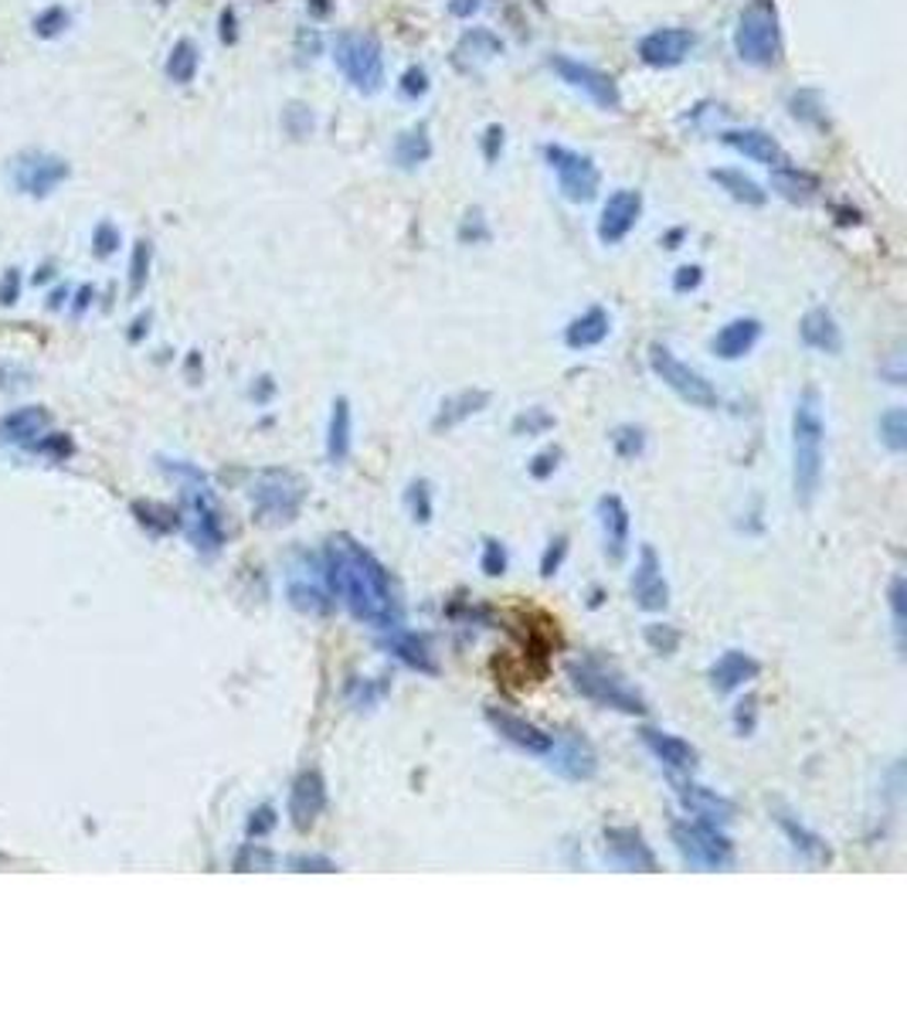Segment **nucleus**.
<instances>
[{"label":"nucleus","mask_w":907,"mask_h":1020,"mask_svg":"<svg viewBox=\"0 0 907 1020\" xmlns=\"http://www.w3.org/2000/svg\"><path fill=\"white\" fill-rule=\"evenodd\" d=\"M42 452H48V457H55V460H68L71 452H75V442H71V436H65V432H55V436H48L42 446H37Z\"/></svg>","instance_id":"54"},{"label":"nucleus","mask_w":907,"mask_h":1020,"mask_svg":"<svg viewBox=\"0 0 907 1020\" xmlns=\"http://www.w3.org/2000/svg\"><path fill=\"white\" fill-rule=\"evenodd\" d=\"M425 92H429V75H425V68H408L405 79H401V96L419 99V96H425Z\"/></svg>","instance_id":"52"},{"label":"nucleus","mask_w":907,"mask_h":1020,"mask_svg":"<svg viewBox=\"0 0 907 1020\" xmlns=\"http://www.w3.org/2000/svg\"><path fill=\"white\" fill-rule=\"evenodd\" d=\"M221 24H224V28H221V37H224V42H235V14H232V11H224V14H221Z\"/></svg>","instance_id":"59"},{"label":"nucleus","mask_w":907,"mask_h":1020,"mask_svg":"<svg viewBox=\"0 0 907 1020\" xmlns=\"http://www.w3.org/2000/svg\"><path fill=\"white\" fill-rule=\"evenodd\" d=\"M286 595H289V606L307 613V616H323L333 610V592L327 585V569H323V558H310V555H299L289 572H286Z\"/></svg>","instance_id":"11"},{"label":"nucleus","mask_w":907,"mask_h":1020,"mask_svg":"<svg viewBox=\"0 0 907 1020\" xmlns=\"http://www.w3.org/2000/svg\"><path fill=\"white\" fill-rule=\"evenodd\" d=\"M639 738L670 776H690L697 769V748L687 738H679L673 732H660V728H642Z\"/></svg>","instance_id":"22"},{"label":"nucleus","mask_w":907,"mask_h":1020,"mask_svg":"<svg viewBox=\"0 0 907 1020\" xmlns=\"http://www.w3.org/2000/svg\"><path fill=\"white\" fill-rule=\"evenodd\" d=\"M150 262H154V245H150L146 239H140L133 245V255H130V296L133 299L143 293V286L150 279Z\"/></svg>","instance_id":"40"},{"label":"nucleus","mask_w":907,"mask_h":1020,"mask_svg":"<svg viewBox=\"0 0 907 1020\" xmlns=\"http://www.w3.org/2000/svg\"><path fill=\"white\" fill-rule=\"evenodd\" d=\"M62 299H65V289H58V293H52V299H48V310H55V307H62Z\"/></svg>","instance_id":"63"},{"label":"nucleus","mask_w":907,"mask_h":1020,"mask_svg":"<svg viewBox=\"0 0 907 1020\" xmlns=\"http://www.w3.org/2000/svg\"><path fill=\"white\" fill-rule=\"evenodd\" d=\"M564 558H568V538L557 535V538L544 548V555H541V575H544V579H554V575L561 572Z\"/></svg>","instance_id":"50"},{"label":"nucleus","mask_w":907,"mask_h":1020,"mask_svg":"<svg viewBox=\"0 0 907 1020\" xmlns=\"http://www.w3.org/2000/svg\"><path fill=\"white\" fill-rule=\"evenodd\" d=\"M547 769L568 782H588L598 772V755L591 742L578 732H554L547 752L541 755Z\"/></svg>","instance_id":"12"},{"label":"nucleus","mask_w":907,"mask_h":1020,"mask_svg":"<svg viewBox=\"0 0 907 1020\" xmlns=\"http://www.w3.org/2000/svg\"><path fill=\"white\" fill-rule=\"evenodd\" d=\"M557 467H561V449H544V452H538L534 463H531V476L534 480H547V476H554Z\"/></svg>","instance_id":"53"},{"label":"nucleus","mask_w":907,"mask_h":1020,"mask_svg":"<svg viewBox=\"0 0 907 1020\" xmlns=\"http://www.w3.org/2000/svg\"><path fill=\"white\" fill-rule=\"evenodd\" d=\"M822 460H826V419L822 398L816 388H806L792 408V490L796 504L812 507L822 486Z\"/></svg>","instance_id":"2"},{"label":"nucleus","mask_w":907,"mask_h":1020,"mask_svg":"<svg viewBox=\"0 0 907 1020\" xmlns=\"http://www.w3.org/2000/svg\"><path fill=\"white\" fill-rule=\"evenodd\" d=\"M117 249H120V229H117L112 221H99L96 232H92V252H96V259H109Z\"/></svg>","instance_id":"49"},{"label":"nucleus","mask_w":907,"mask_h":1020,"mask_svg":"<svg viewBox=\"0 0 907 1020\" xmlns=\"http://www.w3.org/2000/svg\"><path fill=\"white\" fill-rule=\"evenodd\" d=\"M710 180L714 184H721L725 191L734 198V201H741V205H751V208H762L765 201H768V191H762V184L759 180H751L748 174H741V171H710Z\"/></svg>","instance_id":"34"},{"label":"nucleus","mask_w":907,"mask_h":1020,"mask_svg":"<svg viewBox=\"0 0 907 1020\" xmlns=\"http://www.w3.org/2000/svg\"><path fill=\"white\" fill-rule=\"evenodd\" d=\"M68 174L71 167L65 157L42 154V150H31V154H21L11 161V184L21 195H31V198H48L55 187L68 180Z\"/></svg>","instance_id":"13"},{"label":"nucleus","mask_w":907,"mask_h":1020,"mask_svg":"<svg viewBox=\"0 0 907 1020\" xmlns=\"http://www.w3.org/2000/svg\"><path fill=\"white\" fill-rule=\"evenodd\" d=\"M721 140H725L728 146H734L738 154L765 164L768 171H778V167L788 164V154L778 146V140H775L772 133H765V130H751V127H748V130H728Z\"/></svg>","instance_id":"27"},{"label":"nucleus","mask_w":907,"mask_h":1020,"mask_svg":"<svg viewBox=\"0 0 907 1020\" xmlns=\"http://www.w3.org/2000/svg\"><path fill=\"white\" fill-rule=\"evenodd\" d=\"M327 585L333 599L347 606L357 623H367L377 633L401 626V602L391 589L388 569L364 545L340 535L323 551Z\"/></svg>","instance_id":"1"},{"label":"nucleus","mask_w":907,"mask_h":1020,"mask_svg":"<svg viewBox=\"0 0 907 1020\" xmlns=\"http://www.w3.org/2000/svg\"><path fill=\"white\" fill-rule=\"evenodd\" d=\"M133 517L146 527L150 535H174L177 527H184L180 511H174L161 501H133Z\"/></svg>","instance_id":"35"},{"label":"nucleus","mask_w":907,"mask_h":1020,"mask_svg":"<svg viewBox=\"0 0 907 1020\" xmlns=\"http://www.w3.org/2000/svg\"><path fill=\"white\" fill-rule=\"evenodd\" d=\"M598 527H601V548H605V558L609 561H622L626 551H629V531H632V517L622 504V497L616 494H605L598 497Z\"/></svg>","instance_id":"21"},{"label":"nucleus","mask_w":907,"mask_h":1020,"mask_svg":"<svg viewBox=\"0 0 907 1020\" xmlns=\"http://www.w3.org/2000/svg\"><path fill=\"white\" fill-rule=\"evenodd\" d=\"M799 337H803L806 348H812V351H819V354H833V358H837V354L843 351V330H840L837 317L829 314L826 307H812V310L803 317Z\"/></svg>","instance_id":"28"},{"label":"nucleus","mask_w":907,"mask_h":1020,"mask_svg":"<svg viewBox=\"0 0 907 1020\" xmlns=\"http://www.w3.org/2000/svg\"><path fill=\"white\" fill-rule=\"evenodd\" d=\"M89 299H92V286H82L79 293H75V314H82L89 307Z\"/></svg>","instance_id":"61"},{"label":"nucleus","mask_w":907,"mask_h":1020,"mask_svg":"<svg viewBox=\"0 0 907 1020\" xmlns=\"http://www.w3.org/2000/svg\"><path fill=\"white\" fill-rule=\"evenodd\" d=\"M601 841H605V857H609L616 867H622V871L653 875L660 867L653 847L646 844V837H642L635 826H609L601 834Z\"/></svg>","instance_id":"16"},{"label":"nucleus","mask_w":907,"mask_h":1020,"mask_svg":"<svg viewBox=\"0 0 907 1020\" xmlns=\"http://www.w3.org/2000/svg\"><path fill=\"white\" fill-rule=\"evenodd\" d=\"M650 368H653V374L660 377V382H663L673 395L684 398L687 405L704 408V412H714L717 405H721V395H717V388L707 382V377H704L697 368H690V364L679 361L670 348L653 344V348H650Z\"/></svg>","instance_id":"8"},{"label":"nucleus","mask_w":907,"mask_h":1020,"mask_svg":"<svg viewBox=\"0 0 907 1020\" xmlns=\"http://www.w3.org/2000/svg\"><path fill=\"white\" fill-rule=\"evenodd\" d=\"M327 810V782L320 769H302L289 789V820L296 830H310Z\"/></svg>","instance_id":"20"},{"label":"nucleus","mask_w":907,"mask_h":1020,"mask_svg":"<svg viewBox=\"0 0 907 1020\" xmlns=\"http://www.w3.org/2000/svg\"><path fill=\"white\" fill-rule=\"evenodd\" d=\"M704 283V270L700 266H679L676 276H673V289L676 293H690Z\"/></svg>","instance_id":"55"},{"label":"nucleus","mask_w":907,"mask_h":1020,"mask_svg":"<svg viewBox=\"0 0 907 1020\" xmlns=\"http://www.w3.org/2000/svg\"><path fill=\"white\" fill-rule=\"evenodd\" d=\"M68 24H71L68 11H65V8H58V4H52V8H45L42 14H34L31 31H34L37 37H45V42H52V37H58V34H65V31H68Z\"/></svg>","instance_id":"43"},{"label":"nucleus","mask_w":907,"mask_h":1020,"mask_svg":"<svg viewBox=\"0 0 907 1020\" xmlns=\"http://www.w3.org/2000/svg\"><path fill=\"white\" fill-rule=\"evenodd\" d=\"M544 161H547V167L557 177L561 195L568 198L572 205H588L598 195L601 174H598V167H595V161L588 154H578V150L561 146V143H547L544 146Z\"/></svg>","instance_id":"10"},{"label":"nucleus","mask_w":907,"mask_h":1020,"mask_svg":"<svg viewBox=\"0 0 907 1020\" xmlns=\"http://www.w3.org/2000/svg\"><path fill=\"white\" fill-rule=\"evenodd\" d=\"M266 864H269V854L262 851V847H255V844H245V851L235 860L239 871H248V867H266Z\"/></svg>","instance_id":"58"},{"label":"nucleus","mask_w":907,"mask_h":1020,"mask_svg":"<svg viewBox=\"0 0 907 1020\" xmlns=\"http://www.w3.org/2000/svg\"><path fill=\"white\" fill-rule=\"evenodd\" d=\"M775 820H778V826H782L785 841L792 844V851H796L803 860H809V864H826L829 857H833V854H829V847H826V841L816 834V830H809V826L799 823L796 816L778 813Z\"/></svg>","instance_id":"31"},{"label":"nucleus","mask_w":907,"mask_h":1020,"mask_svg":"<svg viewBox=\"0 0 907 1020\" xmlns=\"http://www.w3.org/2000/svg\"><path fill=\"white\" fill-rule=\"evenodd\" d=\"M289 871H299V875H333L336 864L323 854H292L289 857Z\"/></svg>","instance_id":"48"},{"label":"nucleus","mask_w":907,"mask_h":1020,"mask_svg":"<svg viewBox=\"0 0 907 1020\" xmlns=\"http://www.w3.org/2000/svg\"><path fill=\"white\" fill-rule=\"evenodd\" d=\"M333 62L344 72V79L364 96H374L385 86V52L370 34L361 31L340 34L333 42Z\"/></svg>","instance_id":"7"},{"label":"nucleus","mask_w":907,"mask_h":1020,"mask_svg":"<svg viewBox=\"0 0 907 1020\" xmlns=\"http://www.w3.org/2000/svg\"><path fill=\"white\" fill-rule=\"evenodd\" d=\"M198 65H201L198 45H195V42H187V37H180V42H177V45L170 48V55H167V79H170V83H177V86L195 83Z\"/></svg>","instance_id":"37"},{"label":"nucleus","mask_w":907,"mask_h":1020,"mask_svg":"<svg viewBox=\"0 0 907 1020\" xmlns=\"http://www.w3.org/2000/svg\"><path fill=\"white\" fill-rule=\"evenodd\" d=\"M161 470L180 486L184 494V527H187V538L191 545L201 551V555H218L221 545H224V527H221V514H218V504H214V486L208 480V473L195 463L187 460H161Z\"/></svg>","instance_id":"3"},{"label":"nucleus","mask_w":907,"mask_h":1020,"mask_svg":"<svg viewBox=\"0 0 907 1020\" xmlns=\"http://www.w3.org/2000/svg\"><path fill=\"white\" fill-rule=\"evenodd\" d=\"M775 174V187L778 191L788 198V201H809L812 198V191H816V180L809 177V174H803V171H796V167H778V171H772Z\"/></svg>","instance_id":"39"},{"label":"nucleus","mask_w":907,"mask_h":1020,"mask_svg":"<svg viewBox=\"0 0 907 1020\" xmlns=\"http://www.w3.org/2000/svg\"><path fill=\"white\" fill-rule=\"evenodd\" d=\"M405 507H408L414 524H429L432 520V486H429V480H414L405 490Z\"/></svg>","instance_id":"41"},{"label":"nucleus","mask_w":907,"mask_h":1020,"mask_svg":"<svg viewBox=\"0 0 907 1020\" xmlns=\"http://www.w3.org/2000/svg\"><path fill=\"white\" fill-rule=\"evenodd\" d=\"M507 564H510V558H507L504 541L489 538V541L483 545V558H479V569H483V575L497 579V575H504V572H507Z\"/></svg>","instance_id":"47"},{"label":"nucleus","mask_w":907,"mask_h":1020,"mask_svg":"<svg viewBox=\"0 0 907 1020\" xmlns=\"http://www.w3.org/2000/svg\"><path fill=\"white\" fill-rule=\"evenodd\" d=\"M762 320H754V317H738V320H731V323H725L721 330L714 333V340H710V351L721 358V361H738V358H744V354H751L754 351V344L762 340Z\"/></svg>","instance_id":"24"},{"label":"nucleus","mask_w":907,"mask_h":1020,"mask_svg":"<svg viewBox=\"0 0 907 1020\" xmlns=\"http://www.w3.org/2000/svg\"><path fill=\"white\" fill-rule=\"evenodd\" d=\"M48 276H52V266H42V273H37V276H34V279H37V283H45V279H48Z\"/></svg>","instance_id":"64"},{"label":"nucleus","mask_w":907,"mask_h":1020,"mask_svg":"<svg viewBox=\"0 0 907 1020\" xmlns=\"http://www.w3.org/2000/svg\"><path fill=\"white\" fill-rule=\"evenodd\" d=\"M486 722L494 725V732L500 738H507L510 745L531 752V755H544L547 745H551V735L544 728H538L534 722H527V717L513 714V711H504V708H486Z\"/></svg>","instance_id":"23"},{"label":"nucleus","mask_w":907,"mask_h":1020,"mask_svg":"<svg viewBox=\"0 0 907 1020\" xmlns=\"http://www.w3.org/2000/svg\"><path fill=\"white\" fill-rule=\"evenodd\" d=\"M476 8H479V0H456V4H452V14H456V18H469Z\"/></svg>","instance_id":"60"},{"label":"nucleus","mask_w":907,"mask_h":1020,"mask_svg":"<svg viewBox=\"0 0 907 1020\" xmlns=\"http://www.w3.org/2000/svg\"><path fill=\"white\" fill-rule=\"evenodd\" d=\"M568 677H572V688L598 708H609V711H619V714H646L650 711L646 698H642L616 667L601 663L595 657L568 663Z\"/></svg>","instance_id":"4"},{"label":"nucleus","mask_w":907,"mask_h":1020,"mask_svg":"<svg viewBox=\"0 0 907 1020\" xmlns=\"http://www.w3.org/2000/svg\"><path fill=\"white\" fill-rule=\"evenodd\" d=\"M429 157H432V140H429V130H425V127H414V130H408V133L398 136V143H395V161H398V167L411 171V167L425 164Z\"/></svg>","instance_id":"36"},{"label":"nucleus","mask_w":907,"mask_h":1020,"mask_svg":"<svg viewBox=\"0 0 907 1020\" xmlns=\"http://www.w3.org/2000/svg\"><path fill=\"white\" fill-rule=\"evenodd\" d=\"M612 449H616V457L619 460H639L642 452H646V432H642L639 426H619L616 432H612Z\"/></svg>","instance_id":"42"},{"label":"nucleus","mask_w":907,"mask_h":1020,"mask_svg":"<svg viewBox=\"0 0 907 1020\" xmlns=\"http://www.w3.org/2000/svg\"><path fill=\"white\" fill-rule=\"evenodd\" d=\"M146 323H150V314H146V317H140V320L133 323V330H130V340H143V333H146Z\"/></svg>","instance_id":"62"},{"label":"nucleus","mask_w":907,"mask_h":1020,"mask_svg":"<svg viewBox=\"0 0 907 1020\" xmlns=\"http://www.w3.org/2000/svg\"><path fill=\"white\" fill-rule=\"evenodd\" d=\"M673 789H676V800L684 807V813L690 820H700V823H714V826H728L734 820V803L728 797H721L717 789H707L687 776H673Z\"/></svg>","instance_id":"15"},{"label":"nucleus","mask_w":907,"mask_h":1020,"mask_svg":"<svg viewBox=\"0 0 907 1020\" xmlns=\"http://www.w3.org/2000/svg\"><path fill=\"white\" fill-rule=\"evenodd\" d=\"M632 599L642 613H663L670 606V585H666V575H663V561L660 555L642 545L639 548V561H635V572H632Z\"/></svg>","instance_id":"17"},{"label":"nucleus","mask_w":907,"mask_h":1020,"mask_svg":"<svg viewBox=\"0 0 907 1020\" xmlns=\"http://www.w3.org/2000/svg\"><path fill=\"white\" fill-rule=\"evenodd\" d=\"M609 330H612V317L601 307H591L564 327V344L572 351H588V348H598L601 340L609 337Z\"/></svg>","instance_id":"30"},{"label":"nucleus","mask_w":907,"mask_h":1020,"mask_svg":"<svg viewBox=\"0 0 907 1020\" xmlns=\"http://www.w3.org/2000/svg\"><path fill=\"white\" fill-rule=\"evenodd\" d=\"M673 847L679 851L690 867H700V871H728L734 864V844L725 837L721 826L714 823H700V820H676L670 826Z\"/></svg>","instance_id":"6"},{"label":"nucleus","mask_w":907,"mask_h":1020,"mask_svg":"<svg viewBox=\"0 0 907 1020\" xmlns=\"http://www.w3.org/2000/svg\"><path fill=\"white\" fill-rule=\"evenodd\" d=\"M642 636H646V644H650L653 654H660V657H670V654H676V647H679V629L670 626V623H650Z\"/></svg>","instance_id":"46"},{"label":"nucleus","mask_w":907,"mask_h":1020,"mask_svg":"<svg viewBox=\"0 0 907 1020\" xmlns=\"http://www.w3.org/2000/svg\"><path fill=\"white\" fill-rule=\"evenodd\" d=\"M697 48V34L687 28H660L650 31L639 42V58L650 68H673L679 62H687V55Z\"/></svg>","instance_id":"18"},{"label":"nucleus","mask_w":907,"mask_h":1020,"mask_svg":"<svg viewBox=\"0 0 907 1020\" xmlns=\"http://www.w3.org/2000/svg\"><path fill=\"white\" fill-rule=\"evenodd\" d=\"M887 606H891V619H894V639H897V650H904V633H907V619H904V575H894V579H891V589H887Z\"/></svg>","instance_id":"45"},{"label":"nucleus","mask_w":907,"mask_h":1020,"mask_svg":"<svg viewBox=\"0 0 907 1020\" xmlns=\"http://www.w3.org/2000/svg\"><path fill=\"white\" fill-rule=\"evenodd\" d=\"M877 432H881V442L900 457V452L907 449V412L900 405L887 408L877 419Z\"/></svg>","instance_id":"38"},{"label":"nucleus","mask_w":907,"mask_h":1020,"mask_svg":"<svg viewBox=\"0 0 907 1020\" xmlns=\"http://www.w3.org/2000/svg\"><path fill=\"white\" fill-rule=\"evenodd\" d=\"M551 68L561 75V83H568L575 92L588 96L598 109H619L622 96H619V86H616L612 75H605L595 65H585V62L568 58V55H554Z\"/></svg>","instance_id":"14"},{"label":"nucleus","mask_w":907,"mask_h":1020,"mask_svg":"<svg viewBox=\"0 0 907 1020\" xmlns=\"http://www.w3.org/2000/svg\"><path fill=\"white\" fill-rule=\"evenodd\" d=\"M276 826V813H273V807H262L258 813H252V820H248V837H262V834H269V830Z\"/></svg>","instance_id":"57"},{"label":"nucleus","mask_w":907,"mask_h":1020,"mask_svg":"<svg viewBox=\"0 0 907 1020\" xmlns=\"http://www.w3.org/2000/svg\"><path fill=\"white\" fill-rule=\"evenodd\" d=\"M347 457H351V402L333 398L330 426H327V460L340 467Z\"/></svg>","instance_id":"32"},{"label":"nucleus","mask_w":907,"mask_h":1020,"mask_svg":"<svg viewBox=\"0 0 907 1020\" xmlns=\"http://www.w3.org/2000/svg\"><path fill=\"white\" fill-rule=\"evenodd\" d=\"M486 405H489V392H483V388H466V392L452 395V398H445V402L439 405L435 419H432V429H435V432L456 429V426H463L466 419H473V415H479Z\"/></svg>","instance_id":"29"},{"label":"nucleus","mask_w":907,"mask_h":1020,"mask_svg":"<svg viewBox=\"0 0 907 1020\" xmlns=\"http://www.w3.org/2000/svg\"><path fill=\"white\" fill-rule=\"evenodd\" d=\"M52 426V415L45 405H27V408H18L11 415H4V423H0V432L14 442H27V439H37L45 429Z\"/></svg>","instance_id":"33"},{"label":"nucleus","mask_w":907,"mask_h":1020,"mask_svg":"<svg viewBox=\"0 0 907 1020\" xmlns=\"http://www.w3.org/2000/svg\"><path fill=\"white\" fill-rule=\"evenodd\" d=\"M248 497L262 524H292L307 504V483L289 470H262L252 480Z\"/></svg>","instance_id":"5"},{"label":"nucleus","mask_w":907,"mask_h":1020,"mask_svg":"<svg viewBox=\"0 0 907 1020\" xmlns=\"http://www.w3.org/2000/svg\"><path fill=\"white\" fill-rule=\"evenodd\" d=\"M759 673H762V663L754 660L751 654H744V650H725L721 657L714 660V667H710V688H714L717 694H731V691L744 688L748 680H754Z\"/></svg>","instance_id":"25"},{"label":"nucleus","mask_w":907,"mask_h":1020,"mask_svg":"<svg viewBox=\"0 0 907 1020\" xmlns=\"http://www.w3.org/2000/svg\"><path fill=\"white\" fill-rule=\"evenodd\" d=\"M734 52L741 62L768 68L778 62L782 37H778V21L765 4H751L734 28Z\"/></svg>","instance_id":"9"},{"label":"nucleus","mask_w":907,"mask_h":1020,"mask_svg":"<svg viewBox=\"0 0 907 1020\" xmlns=\"http://www.w3.org/2000/svg\"><path fill=\"white\" fill-rule=\"evenodd\" d=\"M754 722H759V698L748 694V698L734 708V732L744 738V735L754 732Z\"/></svg>","instance_id":"51"},{"label":"nucleus","mask_w":907,"mask_h":1020,"mask_svg":"<svg viewBox=\"0 0 907 1020\" xmlns=\"http://www.w3.org/2000/svg\"><path fill=\"white\" fill-rule=\"evenodd\" d=\"M21 299V270H8L4 279H0V304L11 307Z\"/></svg>","instance_id":"56"},{"label":"nucleus","mask_w":907,"mask_h":1020,"mask_svg":"<svg viewBox=\"0 0 907 1020\" xmlns=\"http://www.w3.org/2000/svg\"><path fill=\"white\" fill-rule=\"evenodd\" d=\"M381 650H388L395 660H401L405 667L419 670V673H439V663L432 657V647L425 644V636L408 633V629H388L381 636Z\"/></svg>","instance_id":"26"},{"label":"nucleus","mask_w":907,"mask_h":1020,"mask_svg":"<svg viewBox=\"0 0 907 1020\" xmlns=\"http://www.w3.org/2000/svg\"><path fill=\"white\" fill-rule=\"evenodd\" d=\"M639 215H642V195L632 191V187H622L616 191L609 201L601 208V218H598V242L601 245H619L629 239V232L639 224Z\"/></svg>","instance_id":"19"},{"label":"nucleus","mask_w":907,"mask_h":1020,"mask_svg":"<svg viewBox=\"0 0 907 1020\" xmlns=\"http://www.w3.org/2000/svg\"><path fill=\"white\" fill-rule=\"evenodd\" d=\"M547 429H554V415L544 408H527L513 419V436H544Z\"/></svg>","instance_id":"44"}]
</instances>
